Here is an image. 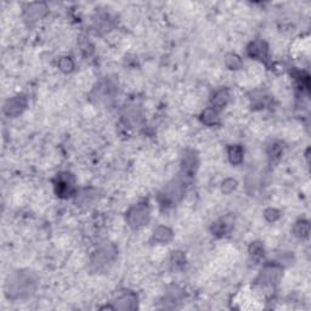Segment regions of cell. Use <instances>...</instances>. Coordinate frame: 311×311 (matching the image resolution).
Segmentation results:
<instances>
[{
  "instance_id": "27",
  "label": "cell",
  "mask_w": 311,
  "mask_h": 311,
  "mask_svg": "<svg viewBox=\"0 0 311 311\" xmlns=\"http://www.w3.org/2000/svg\"><path fill=\"white\" fill-rule=\"evenodd\" d=\"M57 66L60 71H62L63 73H71L74 69V61L71 57H68V56H63V57L58 60Z\"/></svg>"
},
{
  "instance_id": "8",
  "label": "cell",
  "mask_w": 311,
  "mask_h": 311,
  "mask_svg": "<svg viewBox=\"0 0 311 311\" xmlns=\"http://www.w3.org/2000/svg\"><path fill=\"white\" fill-rule=\"evenodd\" d=\"M48 12V6L44 2H31L23 10V20L27 26L36 25Z\"/></svg>"
},
{
  "instance_id": "30",
  "label": "cell",
  "mask_w": 311,
  "mask_h": 311,
  "mask_svg": "<svg viewBox=\"0 0 311 311\" xmlns=\"http://www.w3.org/2000/svg\"><path fill=\"white\" fill-rule=\"evenodd\" d=\"M264 216L269 222H275L280 219L281 211L276 208H267L266 210L264 211Z\"/></svg>"
},
{
  "instance_id": "25",
  "label": "cell",
  "mask_w": 311,
  "mask_h": 311,
  "mask_svg": "<svg viewBox=\"0 0 311 311\" xmlns=\"http://www.w3.org/2000/svg\"><path fill=\"white\" fill-rule=\"evenodd\" d=\"M225 65L230 69H240L242 68L243 62L242 58L238 55H236V53H227L225 56Z\"/></svg>"
},
{
  "instance_id": "5",
  "label": "cell",
  "mask_w": 311,
  "mask_h": 311,
  "mask_svg": "<svg viewBox=\"0 0 311 311\" xmlns=\"http://www.w3.org/2000/svg\"><path fill=\"white\" fill-rule=\"evenodd\" d=\"M281 276H282V267L280 265L276 264V262L267 264L259 272L256 283L262 287H273L277 285L278 281L281 280Z\"/></svg>"
},
{
  "instance_id": "3",
  "label": "cell",
  "mask_w": 311,
  "mask_h": 311,
  "mask_svg": "<svg viewBox=\"0 0 311 311\" xmlns=\"http://www.w3.org/2000/svg\"><path fill=\"white\" fill-rule=\"evenodd\" d=\"M55 194L60 198H68L76 196V179L68 171H62L56 175L53 180Z\"/></svg>"
},
{
  "instance_id": "21",
  "label": "cell",
  "mask_w": 311,
  "mask_h": 311,
  "mask_svg": "<svg viewBox=\"0 0 311 311\" xmlns=\"http://www.w3.org/2000/svg\"><path fill=\"white\" fill-rule=\"evenodd\" d=\"M293 232L297 237L300 238V240H304V238L309 237V233H310V224L308 220H298L296 222L293 227Z\"/></svg>"
},
{
  "instance_id": "24",
  "label": "cell",
  "mask_w": 311,
  "mask_h": 311,
  "mask_svg": "<svg viewBox=\"0 0 311 311\" xmlns=\"http://www.w3.org/2000/svg\"><path fill=\"white\" fill-rule=\"evenodd\" d=\"M283 154V145L280 141H272L271 144L267 146V155L271 159H278Z\"/></svg>"
},
{
  "instance_id": "19",
  "label": "cell",
  "mask_w": 311,
  "mask_h": 311,
  "mask_svg": "<svg viewBox=\"0 0 311 311\" xmlns=\"http://www.w3.org/2000/svg\"><path fill=\"white\" fill-rule=\"evenodd\" d=\"M186 256L181 251H174L170 256V267L174 271H180L186 266Z\"/></svg>"
},
{
  "instance_id": "11",
  "label": "cell",
  "mask_w": 311,
  "mask_h": 311,
  "mask_svg": "<svg viewBox=\"0 0 311 311\" xmlns=\"http://www.w3.org/2000/svg\"><path fill=\"white\" fill-rule=\"evenodd\" d=\"M246 52L247 55L254 60L261 61V62H267L269 60V47L262 40H254V42L249 43Z\"/></svg>"
},
{
  "instance_id": "18",
  "label": "cell",
  "mask_w": 311,
  "mask_h": 311,
  "mask_svg": "<svg viewBox=\"0 0 311 311\" xmlns=\"http://www.w3.org/2000/svg\"><path fill=\"white\" fill-rule=\"evenodd\" d=\"M201 122L203 124L208 125V127H214V125H218L220 123V117H219L218 111H215L214 108L209 107V108L205 109L201 114Z\"/></svg>"
},
{
  "instance_id": "12",
  "label": "cell",
  "mask_w": 311,
  "mask_h": 311,
  "mask_svg": "<svg viewBox=\"0 0 311 311\" xmlns=\"http://www.w3.org/2000/svg\"><path fill=\"white\" fill-rule=\"evenodd\" d=\"M233 222H235V219H233L231 214L221 216L220 219L214 221L213 225H211L210 227L211 233H213L215 237H224L225 235H227V233L232 230Z\"/></svg>"
},
{
  "instance_id": "13",
  "label": "cell",
  "mask_w": 311,
  "mask_h": 311,
  "mask_svg": "<svg viewBox=\"0 0 311 311\" xmlns=\"http://www.w3.org/2000/svg\"><path fill=\"white\" fill-rule=\"evenodd\" d=\"M99 200V191L96 189H83L76 194V203L80 207H89Z\"/></svg>"
},
{
  "instance_id": "9",
  "label": "cell",
  "mask_w": 311,
  "mask_h": 311,
  "mask_svg": "<svg viewBox=\"0 0 311 311\" xmlns=\"http://www.w3.org/2000/svg\"><path fill=\"white\" fill-rule=\"evenodd\" d=\"M27 104H28V101H27L25 95L12 96L11 99L6 100V103L4 104L2 112H4L5 116L9 118L18 117L27 108Z\"/></svg>"
},
{
  "instance_id": "29",
  "label": "cell",
  "mask_w": 311,
  "mask_h": 311,
  "mask_svg": "<svg viewBox=\"0 0 311 311\" xmlns=\"http://www.w3.org/2000/svg\"><path fill=\"white\" fill-rule=\"evenodd\" d=\"M237 189V181L235 180V179H225L224 181H222L221 184V191L224 192V194L226 195H230L231 192L235 191V190Z\"/></svg>"
},
{
  "instance_id": "17",
  "label": "cell",
  "mask_w": 311,
  "mask_h": 311,
  "mask_svg": "<svg viewBox=\"0 0 311 311\" xmlns=\"http://www.w3.org/2000/svg\"><path fill=\"white\" fill-rule=\"evenodd\" d=\"M152 240L158 243H168L173 240V231L167 226H157L154 230Z\"/></svg>"
},
{
  "instance_id": "22",
  "label": "cell",
  "mask_w": 311,
  "mask_h": 311,
  "mask_svg": "<svg viewBox=\"0 0 311 311\" xmlns=\"http://www.w3.org/2000/svg\"><path fill=\"white\" fill-rule=\"evenodd\" d=\"M248 253L251 259L253 260L254 262H258L262 259V257H264L265 254L264 246H262L261 242H258V241H257V242H252L251 246H249Z\"/></svg>"
},
{
  "instance_id": "26",
  "label": "cell",
  "mask_w": 311,
  "mask_h": 311,
  "mask_svg": "<svg viewBox=\"0 0 311 311\" xmlns=\"http://www.w3.org/2000/svg\"><path fill=\"white\" fill-rule=\"evenodd\" d=\"M294 261V257L293 254H291L289 252H282V253H278L277 257H276L275 262L276 264L282 266H289V265L293 264Z\"/></svg>"
},
{
  "instance_id": "20",
  "label": "cell",
  "mask_w": 311,
  "mask_h": 311,
  "mask_svg": "<svg viewBox=\"0 0 311 311\" xmlns=\"http://www.w3.org/2000/svg\"><path fill=\"white\" fill-rule=\"evenodd\" d=\"M185 291L180 287L178 286H170L165 292V302L167 303H173V304H176V303L181 302L182 299L185 298Z\"/></svg>"
},
{
  "instance_id": "10",
  "label": "cell",
  "mask_w": 311,
  "mask_h": 311,
  "mask_svg": "<svg viewBox=\"0 0 311 311\" xmlns=\"http://www.w3.org/2000/svg\"><path fill=\"white\" fill-rule=\"evenodd\" d=\"M198 165H200V159H198L197 152L194 151V150H187V151H185L181 159L180 173L182 175H185L187 179L192 180L195 174L197 173Z\"/></svg>"
},
{
  "instance_id": "14",
  "label": "cell",
  "mask_w": 311,
  "mask_h": 311,
  "mask_svg": "<svg viewBox=\"0 0 311 311\" xmlns=\"http://www.w3.org/2000/svg\"><path fill=\"white\" fill-rule=\"evenodd\" d=\"M114 309L117 310H135L138 309V297L136 294L131 293H125L123 294L120 298H118L116 302H114Z\"/></svg>"
},
{
  "instance_id": "15",
  "label": "cell",
  "mask_w": 311,
  "mask_h": 311,
  "mask_svg": "<svg viewBox=\"0 0 311 311\" xmlns=\"http://www.w3.org/2000/svg\"><path fill=\"white\" fill-rule=\"evenodd\" d=\"M230 101V93L229 90L225 89V88H221V89L216 90L214 93L213 98H211L210 103H211V108H214L215 111H221Z\"/></svg>"
},
{
  "instance_id": "4",
  "label": "cell",
  "mask_w": 311,
  "mask_h": 311,
  "mask_svg": "<svg viewBox=\"0 0 311 311\" xmlns=\"http://www.w3.org/2000/svg\"><path fill=\"white\" fill-rule=\"evenodd\" d=\"M150 219H151V210L149 206L144 203L133 206L127 213V221L131 229H140L149 224Z\"/></svg>"
},
{
  "instance_id": "7",
  "label": "cell",
  "mask_w": 311,
  "mask_h": 311,
  "mask_svg": "<svg viewBox=\"0 0 311 311\" xmlns=\"http://www.w3.org/2000/svg\"><path fill=\"white\" fill-rule=\"evenodd\" d=\"M117 93V87L116 84L111 82V80H101L98 85L95 87V89L91 93V99H93L95 103H107L108 100H112L113 96Z\"/></svg>"
},
{
  "instance_id": "1",
  "label": "cell",
  "mask_w": 311,
  "mask_h": 311,
  "mask_svg": "<svg viewBox=\"0 0 311 311\" xmlns=\"http://www.w3.org/2000/svg\"><path fill=\"white\" fill-rule=\"evenodd\" d=\"M38 287V277L29 270H16L10 273L5 282L4 292L7 299L25 300L31 298Z\"/></svg>"
},
{
  "instance_id": "23",
  "label": "cell",
  "mask_w": 311,
  "mask_h": 311,
  "mask_svg": "<svg viewBox=\"0 0 311 311\" xmlns=\"http://www.w3.org/2000/svg\"><path fill=\"white\" fill-rule=\"evenodd\" d=\"M95 27L98 28V31L107 32L113 27V21L109 17V15L103 13V15H99L98 17L95 18Z\"/></svg>"
},
{
  "instance_id": "16",
  "label": "cell",
  "mask_w": 311,
  "mask_h": 311,
  "mask_svg": "<svg viewBox=\"0 0 311 311\" xmlns=\"http://www.w3.org/2000/svg\"><path fill=\"white\" fill-rule=\"evenodd\" d=\"M227 157L233 165H240L245 158V150L240 145H231L227 147Z\"/></svg>"
},
{
  "instance_id": "2",
  "label": "cell",
  "mask_w": 311,
  "mask_h": 311,
  "mask_svg": "<svg viewBox=\"0 0 311 311\" xmlns=\"http://www.w3.org/2000/svg\"><path fill=\"white\" fill-rule=\"evenodd\" d=\"M190 181L191 180L182 175L181 173H179L178 176L171 179L157 195V201L160 208L169 209L174 207L178 202H180L185 192H186L187 185L190 184Z\"/></svg>"
},
{
  "instance_id": "28",
  "label": "cell",
  "mask_w": 311,
  "mask_h": 311,
  "mask_svg": "<svg viewBox=\"0 0 311 311\" xmlns=\"http://www.w3.org/2000/svg\"><path fill=\"white\" fill-rule=\"evenodd\" d=\"M79 47L82 52L84 53V56H90L94 52V47L90 43L89 38L87 37H80L79 38Z\"/></svg>"
},
{
  "instance_id": "6",
  "label": "cell",
  "mask_w": 311,
  "mask_h": 311,
  "mask_svg": "<svg viewBox=\"0 0 311 311\" xmlns=\"http://www.w3.org/2000/svg\"><path fill=\"white\" fill-rule=\"evenodd\" d=\"M117 247L111 242H104L98 247V251L94 253L91 258V264L96 267H101L104 265L112 262L117 257Z\"/></svg>"
}]
</instances>
